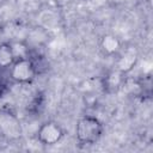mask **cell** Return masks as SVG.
<instances>
[{
  "label": "cell",
  "instance_id": "6da1fadb",
  "mask_svg": "<svg viewBox=\"0 0 153 153\" xmlns=\"http://www.w3.org/2000/svg\"><path fill=\"white\" fill-rule=\"evenodd\" d=\"M104 126L102 121L91 115L81 116L75 126V137L81 145H93L103 135Z\"/></svg>",
  "mask_w": 153,
  "mask_h": 153
},
{
  "label": "cell",
  "instance_id": "7a4b0ae2",
  "mask_svg": "<svg viewBox=\"0 0 153 153\" xmlns=\"http://www.w3.org/2000/svg\"><path fill=\"white\" fill-rule=\"evenodd\" d=\"M37 74L36 66L30 57L14 60L10 67L11 79L18 84H31Z\"/></svg>",
  "mask_w": 153,
  "mask_h": 153
},
{
  "label": "cell",
  "instance_id": "3957f363",
  "mask_svg": "<svg viewBox=\"0 0 153 153\" xmlns=\"http://www.w3.org/2000/svg\"><path fill=\"white\" fill-rule=\"evenodd\" d=\"M65 135L62 127L55 121H45L37 131V140L43 146H54L59 143Z\"/></svg>",
  "mask_w": 153,
  "mask_h": 153
},
{
  "label": "cell",
  "instance_id": "277c9868",
  "mask_svg": "<svg viewBox=\"0 0 153 153\" xmlns=\"http://www.w3.org/2000/svg\"><path fill=\"white\" fill-rule=\"evenodd\" d=\"M116 56L117 59L115 62V69L120 71L123 74H127L128 72H130L137 61V51L133 47H129L126 49L122 48Z\"/></svg>",
  "mask_w": 153,
  "mask_h": 153
},
{
  "label": "cell",
  "instance_id": "5b68a950",
  "mask_svg": "<svg viewBox=\"0 0 153 153\" xmlns=\"http://www.w3.org/2000/svg\"><path fill=\"white\" fill-rule=\"evenodd\" d=\"M99 47L103 54L108 56H116L120 53V50L123 48L121 39L112 33L103 35L99 41Z\"/></svg>",
  "mask_w": 153,
  "mask_h": 153
},
{
  "label": "cell",
  "instance_id": "8992f818",
  "mask_svg": "<svg viewBox=\"0 0 153 153\" xmlns=\"http://www.w3.org/2000/svg\"><path fill=\"white\" fill-rule=\"evenodd\" d=\"M124 75L117 69H114L109 72L104 79H103V88L108 93H115L117 92L123 85H124Z\"/></svg>",
  "mask_w": 153,
  "mask_h": 153
},
{
  "label": "cell",
  "instance_id": "52a82bcc",
  "mask_svg": "<svg viewBox=\"0 0 153 153\" xmlns=\"http://www.w3.org/2000/svg\"><path fill=\"white\" fill-rule=\"evenodd\" d=\"M10 43H11V48H12L14 60L30 57L31 48H30L29 43L25 39H14V41H10Z\"/></svg>",
  "mask_w": 153,
  "mask_h": 153
},
{
  "label": "cell",
  "instance_id": "ba28073f",
  "mask_svg": "<svg viewBox=\"0 0 153 153\" xmlns=\"http://www.w3.org/2000/svg\"><path fill=\"white\" fill-rule=\"evenodd\" d=\"M14 62V56L12 53L11 43L2 42L0 43V71L7 69Z\"/></svg>",
  "mask_w": 153,
  "mask_h": 153
},
{
  "label": "cell",
  "instance_id": "9c48e42d",
  "mask_svg": "<svg viewBox=\"0 0 153 153\" xmlns=\"http://www.w3.org/2000/svg\"><path fill=\"white\" fill-rule=\"evenodd\" d=\"M7 91H8V87H7L6 82L2 81V80H0V98L4 97L7 93Z\"/></svg>",
  "mask_w": 153,
  "mask_h": 153
},
{
  "label": "cell",
  "instance_id": "30bf717a",
  "mask_svg": "<svg viewBox=\"0 0 153 153\" xmlns=\"http://www.w3.org/2000/svg\"><path fill=\"white\" fill-rule=\"evenodd\" d=\"M115 2H118V4H126V5H128V4H135V1H137V0H114Z\"/></svg>",
  "mask_w": 153,
  "mask_h": 153
}]
</instances>
